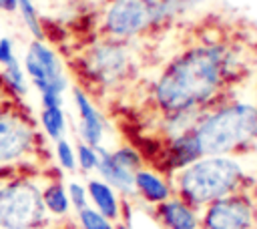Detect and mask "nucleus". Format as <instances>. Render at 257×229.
<instances>
[{
	"label": "nucleus",
	"instance_id": "nucleus-1",
	"mask_svg": "<svg viewBox=\"0 0 257 229\" xmlns=\"http://www.w3.org/2000/svg\"><path fill=\"white\" fill-rule=\"evenodd\" d=\"M245 56L225 36H201L183 44L157 70L147 88L153 114L207 110L227 96L243 74Z\"/></svg>",
	"mask_w": 257,
	"mask_h": 229
},
{
	"label": "nucleus",
	"instance_id": "nucleus-2",
	"mask_svg": "<svg viewBox=\"0 0 257 229\" xmlns=\"http://www.w3.org/2000/svg\"><path fill=\"white\" fill-rule=\"evenodd\" d=\"M191 137L201 157L243 153L257 143V104L225 96L201 114Z\"/></svg>",
	"mask_w": 257,
	"mask_h": 229
},
{
	"label": "nucleus",
	"instance_id": "nucleus-3",
	"mask_svg": "<svg viewBox=\"0 0 257 229\" xmlns=\"http://www.w3.org/2000/svg\"><path fill=\"white\" fill-rule=\"evenodd\" d=\"M247 175L231 155L201 157L173 175V191L195 209L245 191Z\"/></svg>",
	"mask_w": 257,
	"mask_h": 229
},
{
	"label": "nucleus",
	"instance_id": "nucleus-4",
	"mask_svg": "<svg viewBox=\"0 0 257 229\" xmlns=\"http://www.w3.org/2000/svg\"><path fill=\"white\" fill-rule=\"evenodd\" d=\"M74 70L88 94L116 90L137 74L133 42L100 36L74 56Z\"/></svg>",
	"mask_w": 257,
	"mask_h": 229
},
{
	"label": "nucleus",
	"instance_id": "nucleus-5",
	"mask_svg": "<svg viewBox=\"0 0 257 229\" xmlns=\"http://www.w3.org/2000/svg\"><path fill=\"white\" fill-rule=\"evenodd\" d=\"M159 0H108L98 24L100 36L137 42L159 30Z\"/></svg>",
	"mask_w": 257,
	"mask_h": 229
},
{
	"label": "nucleus",
	"instance_id": "nucleus-6",
	"mask_svg": "<svg viewBox=\"0 0 257 229\" xmlns=\"http://www.w3.org/2000/svg\"><path fill=\"white\" fill-rule=\"evenodd\" d=\"M48 211L42 189L28 177H16L0 187V229H40Z\"/></svg>",
	"mask_w": 257,
	"mask_h": 229
},
{
	"label": "nucleus",
	"instance_id": "nucleus-7",
	"mask_svg": "<svg viewBox=\"0 0 257 229\" xmlns=\"http://www.w3.org/2000/svg\"><path fill=\"white\" fill-rule=\"evenodd\" d=\"M24 72L40 94H62L70 86L68 70L60 54L46 40H30L24 50Z\"/></svg>",
	"mask_w": 257,
	"mask_h": 229
},
{
	"label": "nucleus",
	"instance_id": "nucleus-8",
	"mask_svg": "<svg viewBox=\"0 0 257 229\" xmlns=\"http://www.w3.org/2000/svg\"><path fill=\"white\" fill-rule=\"evenodd\" d=\"M38 125L24 108L0 106V165L16 163L38 147Z\"/></svg>",
	"mask_w": 257,
	"mask_h": 229
},
{
	"label": "nucleus",
	"instance_id": "nucleus-9",
	"mask_svg": "<svg viewBox=\"0 0 257 229\" xmlns=\"http://www.w3.org/2000/svg\"><path fill=\"white\" fill-rule=\"evenodd\" d=\"M257 207L247 191L209 203L201 215V229H255Z\"/></svg>",
	"mask_w": 257,
	"mask_h": 229
},
{
	"label": "nucleus",
	"instance_id": "nucleus-10",
	"mask_svg": "<svg viewBox=\"0 0 257 229\" xmlns=\"http://www.w3.org/2000/svg\"><path fill=\"white\" fill-rule=\"evenodd\" d=\"M70 100L76 112V133H78V141L90 145V147H100L106 135V121L102 117V112L96 108V104L92 102V96L78 84L70 88Z\"/></svg>",
	"mask_w": 257,
	"mask_h": 229
},
{
	"label": "nucleus",
	"instance_id": "nucleus-11",
	"mask_svg": "<svg viewBox=\"0 0 257 229\" xmlns=\"http://www.w3.org/2000/svg\"><path fill=\"white\" fill-rule=\"evenodd\" d=\"M155 217L165 229H201V217L197 209L177 195L159 203Z\"/></svg>",
	"mask_w": 257,
	"mask_h": 229
},
{
	"label": "nucleus",
	"instance_id": "nucleus-12",
	"mask_svg": "<svg viewBox=\"0 0 257 229\" xmlns=\"http://www.w3.org/2000/svg\"><path fill=\"white\" fill-rule=\"evenodd\" d=\"M96 153H98V165H96V173L100 175V179L110 185L116 193H120L122 197H137L135 193V173L120 167L114 159H112V153L106 149V147H96Z\"/></svg>",
	"mask_w": 257,
	"mask_h": 229
},
{
	"label": "nucleus",
	"instance_id": "nucleus-13",
	"mask_svg": "<svg viewBox=\"0 0 257 229\" xmlns=\"http://www.w3.org/2000/svg\"><path fill=\"white\" fill-rule=\"evenodd\" d=\"M135 193L149 205H159L175 195L171 181H167L159 171L153 169H139L135 173Z\"/></svg>",
	"mask_w": 257,
	"mask_h": 229
},
{
	"label": "nucleus",
	"instance_id": "nucleus-14",
	"mask_svg": "<svg viewBox=\"0 0 257 229\" xmlns=\"http://www.w3.org/2000/svg\"><path fill=\"white\" fill-rule=\"evenodd\" d=\"M86 193H88V199L92 203V207L104 215L108 221H116L120 217V201L116 197V191L106 185L102 179H88L86 183Z\"/></svg>",
	"mask_w": 257,
	"mask_h": 229
},
{
	"label": "nucleus",
	"instance_id": "nucleus-15",
	"mask_svg": "<svg viewBox=\"0 0 257 229\" xmlns=\"http://www.w3.org/2000/svg\"><path fill=\"white\" fill-rule=\"evenodd\" d=\"M205 2L207 0H159V14H157L159 30L169 28L179 18H183V16L195 12L197 8H201Z\"/></svg>",
	"mask_w": 257,
	"mask_h": 229
},
{
	"label": "nucleus",
	"instance_id": "nucleus-16",
	"mask_svg": "<svg viewBox=\"0 0 257 229\" xmlns=\"http://www.w3.org/2000/svg\"><path fill=\"white\" fill-rule=\"evenodd\" d=\"M38 127L52 143L64 139L68 131V117L64 112V106H40Z\"/></svg>",
	"mask_w": 257,
	"mask_h": 229
},
{
	"label": "nucleus",
	"instance_id": "nucleus-17",
	"mask_svg": "<svg viewBox=\"0 0 257 229\" xmlns=\"http://www.w3.org/2000/svg\"><path fill=\"white\" fill-rule=\"evenodd\" d=\"M42 203L46 211L54 217H64L70 211V201L66 193V185L58 179L50 181L48 185L42 187Z\"/></svg>",
	"mask_w": 257,
	"mask_h": 229
},
{
	"label": "nucleus",
	"instance_id": "nucleus-18",
	"mask_svg": "<svg viewBox=\"0 0 257 229\" xmlns=\"http://www.w3.org/2000/svg\"><path fill=\"white\" fill-rule=\"evenodd\" d=\"M2 82L8 88L10 94H14L16 98H22L28 94V76L24 72V66L20 62V58L12 60L10 64L2 66Z\"/></svg>",
	"mask_w": 257,
	"mask_h": 229
},
{
	"label": "nucleus",
	"instance_id": "nucleus-19",
	"mask_svg": "<svg viewBox=\"0 0 257 229\" xmlns=\"http://www.w3.org/2000/svg\"><path fill=\"white\" fill-rule=\"evenodd\" d=\"M22 24L26 26V30L30 32L32 40H44V26L38 14V8L34 4V0H18V10Z\"/></svg>",
	"mask_w": 257,
	"mask_h": 229
},
{
	"label": "nucleus",
	"instance_id": "nucleus-20",
	"mask_svg": "<svg viewBox=\"0 0 257 229\" xmlns=\"http://www.w3.org/2000/svg\"><path fill=\"white\" fill-rule=\"evenodd\" d=\"M54 159L60 165V169L66 171V173H74L78 169L76 167V151H74V145L66 137L64 139H58L54 143Z\"/></svg>",
	"mask_w": 257,
	"mask_h": 229
},
{
	"label": "nucleus",
	"instance_id": "nucleus-21",
	"mask_svg": "<svg viewBox=\"0 0 257 229\" xmlns=\"http://www.w3.org/2000/svg\"><path fill=\"white\" fill-rule=\"evenodd\" d=\"M110 153H112V159H114L120 167L133 171V173H137L139 169L145 167V161H143L141 153H139L133 145H120V147H116V149L110 151Z\"/></svg>",
	"mask_w": 257,
	"mask_h": 229
},
{
	"label": "nucleus",
	"instance_id": "nucleus-22",
	"mask_svg": "<svg viewBox=\"0 0 257 229\" xmlns=\"http://www.w3.org/2000/svg\"><path fill=\"white\" fill-rule=\"evenodd\" d=\"M76 219H78V225L80 229H114L112 221H108L104 215H100L94 207H84L82 211L76 213Z\"/></svg>",
	"mask_w": 257,
	"mask_h": 229
},
{
	"label": "nucleus",
	"instance_id": "nucleus-23",
	"mask_svg": "<svg viewBox=\"0 0 257 229\" xmlns=\"http://www.w3.org/2000/svg\"><path fill=\"white\" fill-rule=\"evenodd\" d=\"M74 151H76V167L82 171V173H92L96 171V165H98V153H96V147H90L82 141H78L74 145Z\"/></svg>",
	"mask_w": 257,
	"mask_h": 229
},
{
	"label": "nucleus",
	"instance_id": "nucleus-24",
	"mask_svg": "<svg viewBox=\"0 0 257 229\" xmlns=\"http://www.w3.org/2000/svg\"><path fill=\"white\" fill-rule=\"evenodd\" d=\"M66 193H68V201H70V207L78 213L82 211L84 207H88V193H86V187L80 185L78 181H70L66 185Z\"/></svg>",
	"mask_w": 257,
	"mask_h": 229
},
{
	"label": "nucleus",
	"instance_id": "nucleus-25",
	"mask_svg": "<svg viewBox=\"0 0 257 229\" xmlns=\"http://www.w3.org/2000/svg\"><path fill=\"white\" fill-rule=\"evenodd\" d=\"M16 58H18V54H16L14 40L10 36H2L0 38V66H6Z\"/></svg>",
	"mask_w": 257,
	"mask_h": 229
},
{
	"label": "nucleus",
	"instance_id": "nucleus-26",
	"mask_svg": "<svg viewBox=\"0 0 257 229\" xmlns=\"http://www.w3.org/2000/svg\"><path fill=\"white\" fill-rule=\"evenodd\" d=\"M18 10V0H0V12L14 14Z\"/></svg>",
	"mask_w": 257,
	"mask_h": 229
},
{
	"label": "nucleus",
	"instance_id": "nucleus-27",
	"mask_svg": "<svg viewBox=\"0 0 257 229\" xmlns=\"http://www.w3.org/2000/svg\"><path fill=\"white\" fill-rule=\"evenodd\" d=\"M114 229H131V227H128L126 223H116V225H114Z\"/></svg>",
	"mask_w": 257,
	"mask_h": 229
},
{
	"label": "nucleus",
	"instance_id": "nucleus-28",
	"mask_svg": "<svg viewBox=\"0 0 257 229\" xmlns=\"http://www.w3.org/2000/svg\"><path fill=\"white\" fill-rule=\"evenodd\" d=\"M0 28H2V20H0Z\"/></svg>",
	"mask_w": 257,
	"mask_h": 229
}]
</instances>
